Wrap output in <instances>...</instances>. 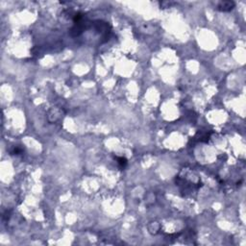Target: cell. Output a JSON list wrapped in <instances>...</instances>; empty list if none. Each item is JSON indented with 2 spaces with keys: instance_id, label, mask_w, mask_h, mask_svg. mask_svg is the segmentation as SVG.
<instances>
[{
  "instance_id": "cell-1",
  "label": "cell",
  "mask_w": 246,
  "mask_h": 246,
  "mask_svg": "<svg viewBox=\"0 0 246 246\" xmlns=\"http://www.w3.org/2000/svg\"><path fill=\"white\" fill-rule=\"evenodd\" d=\"M235 2L234 1H223L220 2L218 5V10L221 12H230L235 8Z\"/></svg>"
},
{
  "instance_id": "cell-2",
  "label": "cell",
  "mask_w": 246,
  "mask_h": 246,
  "mask_svg": "<svg viewBox=\"0 0 246 246\" xmlns=\"http://www.w3.org/2000/svg\"><path fill=\"white\" fill-rule=\"evenodd\" d=\"M116 161H117V163L119 165V166H120L121 168H124L126 166H127V160L125 159V158H116Z\"/></svg>"
}]
</instances>
